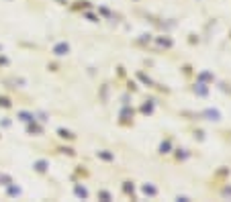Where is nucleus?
Segmentation results:
<instances>
[{
    "instance_id": "9d476101",
    "label": "nucleus",
    "mask_w": 231,
    "mask_h": 202,
    "mask_svg": "<svg viewBox=\"0 0 231 202\" xmlns=\"http://www.w3.org/2000/svg\"><path fill=\"white\" fill-rule=\"evenodd\" d=\"M168 149H170V141H166V143L159 145V151H161V153H168Z\"/></svg>"
},
{
    "instance_id": "f03ea898",
    "label": "nucleus",
    "mask_w": 231,
    "mask_h": 202,
    "mask_svg": "<svg viewBox=\"0 0 231 202\" xmlns=\"http://www.w3.org/2000/svg\"><path fill=\"white\" fill-rule=\"evenodd\" d=\"M202 115H204V117H209V121H219V119H221V115H219L217 110H204Z\"/></svg>"
},
{
    "instance_id": "0eeeda50",
    "label": "nucleus",
    "mask_w": 231,
    "mask_h": 202,
    "mask_svg": "<svg viewBox=\"0 0 231 202\" xmlns=\"http://www.w3.org/2000/svg\"><path fill=\"white\" fill-rule=\"evenodd\" d=\"M20 119L25 121V123H31L33 121V115H29V112H20Z\"/></svg>"
},
{
    "instance_id": "9b49d317",
    "label": "nucleus",
    "mask_w": 231,
    "mask_h": 202,
    "mask_svg": "<svg viewBox=\"0 0 231 202\" xmlns=\"http://www.w3.org/2000/svg\"><path fill=\"white\" fill-rule=\"evenodd\" d=\"M98 155L102 157V159H106V161H110V159H112V155H110V153H106V151H98Z\"/></svg>"
},
{
    "instance_id": "f8f14e48",
    "label": "nucleus",
    "mask_w": 231,
    "mask_h": 202,
    "mask_svg": "<svg viewBox=\"0 0 231 202\" xmlns=\"http://www.w3.org/2000/svg\"><path fill=\"white\" fill-rule=\"evenodd\" d=\"M0 106H4V108H8V106H10V100L2 96V98H0Z\"/></svg>"
},
{
    "instance_id": "f257e3e1",
    "label": "nucleus",
    "mask_w": 231,
    "mask_h": 202,
    "mask_svg": "<svg viewBox=\"0 0 231 202\" xmlns=\"http://www.w3.org/2000/svg\"><path fill=\"white\" fill-rule=\"evenodd\" d=\"M67 51H70V45H67V43H57L55 47H53V53H55V55H59V57H61V55H65Z\"/></svg>"
},
{
    "instance_id": "6e6552de",
    "label": "nucleus",
    "mask_w": 231,
    "mask_h": 202,
    "mask_svg": "<svg viewBox=\"0 0 231 202\" xmlns=\"http://www.w3.org/2000/svg\"><path fill=\"white\" fill-rule=\"evenodd\" d=\"M8 194H10V196H18V194H20V188H16V186H10V188H8Z\"/></svg>"
},
{
    "instance_id": "4468645a",
    "label": "nucleus",
    "mask_w": 231,
    "mask_h": 202,
    "mask_svg": "<svg viewBox=\"0 0 231 202\" xmlns=\"http://www.w3.org/2000/svg\"><path fill=\"white\" fill-rule=\"evenodd\" d=\"M125 192H133V186H129V182L125 184Z\"/></svg>"
},
{
    "instance_id": "1a4fd4ad",
    "label": "nucleus",
    "mask_w": 231,
    "mask_h": 202,
    "mask_svg": "<svg viewBox=\"0 0 231 202\" xmlns=\"http://www.w3.org/2000/svg\"><path fill=\"white\" fill-rule=\"evenodd\" d=\"M194 90H196V92H198L200 96H204V94H206V88H204V84H198V86H196Z\"/></svg>"
},
{
    "instance_id": "20e7f679",
    "label": "nucleus",
    "mask_w": 231,
    "mask_h": 202,
    "mask_svg": "<svg viewBox=\"0 0 231 202\" xmlns=\"http://www.w3.org/2000/svg\"><path fill=\"white\" fill-rule=\"evenodd\" d=\"M143 192H145V194H149V196H155V194H157V190H155L153 186H149V184H145V186H143Z\"/></svg>"
},
{
    "instance_id": "423d86ee",
    "label": "nucleus",
    "mask_w": 231,
    "mask_h": 202,
    "mask_svg": "<svg viewBox=\"0 0 231 202\" xmlns=\"http://www.w3.org/2000/svg\"><path fill=\"white\" fill-rule=\"evenodd\" d=\"M35 169H37V171H45V169H47V161H43V159L37 161V163H35Z\"/></svg>"
},
{
    "instance_id": "7ed1b4c3",
    "label": "nucleus",
    "mask_w": 231,
    "mask_h": 202,
    "mask_svg": "<svg viewBox=\"0 0 231 202\" xmlns=\"http://www.w3.org/2000/svg\"><path fill=\"white\" fill-rule=\"evenodd\" d=\"M74 192H76V196H82V198H86V196H88L86 188H82V186H76V188H74Z\"/></svg>"
},
{
    "instance_id": "2eb2a0df",
    "label": "nucleus",
    "mask_w": 231,
    "mask_h": 202,
    "mask_svg": "<svg viewBox=\"0 0 231 202\" xmlns=\"http://www.w3.org/2000/svg\"><path fill=\"white\" fill-rule=\"evenodd\" d=\"M223 194H227V196H231V188H225V190H223Z\"/></svg>"
},
{
    "instance_id": "39448f33",
    "label": "nucleus",
    "mask_w": 231,
    "mask_h": 202,
    "mask_svg": "<svg viewBox=\"0 0 231 202\" xmlns=\"http://www.w3.org/2000/svg\"><path fill=\"white\" fill-rule=\"evenodd\" d=\"M57 133H59V137H63V139H74V135L70 131H65V129H59Z\"/></svg>"
},
{
    "instance_id": "ddd939ff",
    "label": "nucleus",
    "mask_w": 231,
    "mask_h": 202,
    "mask_svg": "<svg viewBox=\"0 0 231 202\" xmlns=\"http://www.w3.org/2000/svg\"><path fill=\"white\" fill-rule=\"evenodd\" d=\"M29 131H31V133H41V129H39L37 125H29Z\"/></svg>"
}]
</instances>
